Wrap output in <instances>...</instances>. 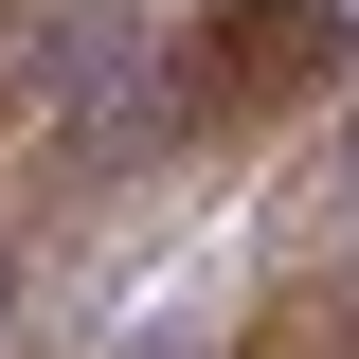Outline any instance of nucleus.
Returning <instances> with one entry per match:
<instances>
[{
    "instance_id": "1",
    "label": "nucleus",
    "mask_w": 359,
    "mask_h": 359,
    "mask_svg": "<svg viewBox=\"0 0 359 359\" xmlns=\"http://www.w3.org/2000/svg\"><path fill=\"white\" fill-rule=\"evenodd\" d=\"M306 72H341V0H233L180 90L198 108H252V90H306Z\"/></svg>"
}]
</instances>
